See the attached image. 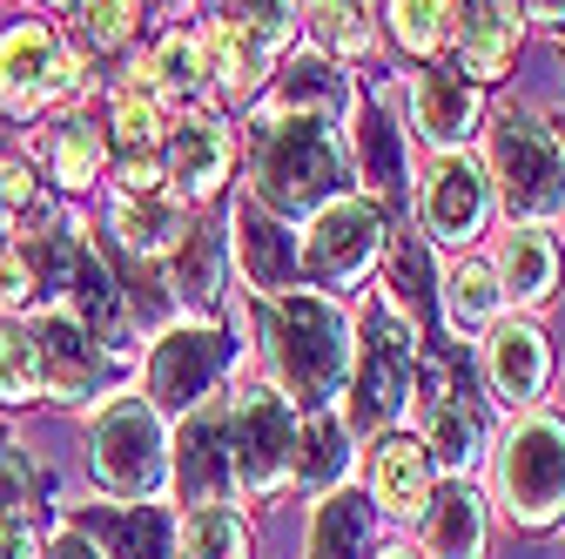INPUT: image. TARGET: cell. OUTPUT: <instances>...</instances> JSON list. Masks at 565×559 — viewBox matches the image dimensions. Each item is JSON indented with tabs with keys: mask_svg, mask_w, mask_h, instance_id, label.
<instances>
[{
	"mask_svg": "<svg viewBox=\"0 0 565 559\" xmlns=\"http://www.w3.org/2000/svg\"><path fill=\"white\" fill-rule=\"evenodd\" d=\"M263 337H269V371L297 411H323L343 378H350V324L330 297L290 291L263 310Z\"/></svg>",
	"mask_w": 565,
	"mask_h": 559,
	"instance_id": "obj_1",
	"label": "cell"
},
{
	"mask_svg": "<svg viewBox=\"0 0 565 559\" xmlns=\"http://www.w3.org/2000/svg\"><path fill=\"white\" fill-rule=\"evenodd\" d=\"M256 202L276 209V217H317V209L343 189V156H337V135L330 115H290L276 108L256 135Z\"/></svg>",
	"mask_w": 565,
	"mask_h": 559,
	"instance_id": "obj_2",
	"label": "cell"
},
{
	"mask_svg": "<svg viewBox=\"0 0 565 559\" xmlns=\"http://www.w3.org/2000/svg\"><path fill=\"white\" fill-rule=\"evenodd\" d=\"M491 176H499V202L512 230L519 223H552L565 209V156H558V135L525 115V108H499L491 115Z\"/></svg>",
	"mask_w": 565,
	"mask_h": 559,
	"instance_id": "obj_3",
	"label": "cell"
},
{
	"mask_svg": "<svg viewBox=\"0 0 565 559\" xmlns=\"http://www.w3.org/2000/svg\"><path fill=\"white\" fill-rule=\"evenodd\" d=\"M411 378H417V330L397 310L371 304L364 344H358V371L343 378V432L350 439H358V432L364 439L391 432L404 418V404H411Z\"/></svg>",
	"mask_w": 565,
	"mask_h": 559,
	"instance_id": "obj_4",
	"label": "cell"
},
{
	"mask_svg": "<svg viewBox=\"0 0 565 559\" xmlns=\"http://www.w3.org/2000/svg\"><path fill=\"white\" fill-rule=\"evenodd\" d=\"M223 458H230V493L269 499L297 478V411L282 391H243L223 418Z\"/></svg>",
	"mask_w": 565,
	"mask_h": 559,
	"instance_id": "obj_5",
	"label": "cell"
},
{
	"mask_svg": "<svg viewBox=\"0 0 565 559\" xmlns=\"http://www.w3.org/2000/svg\"><path fill=\"white\" fill-rule=\"evenodd\" d=\"M88 465L115 499H149L169 485V439L149 398H115L88 425Z\"/></svg>",
	"mask_w": 565,
	"mask_h": 559,
	"instance_id": "obj_6",
	"label": "cell"
},
{
	"mask_svg": "<svg viewBox=\"0 0 565 559\" xmlns=\"http://www.w3.org/2000/svg\"><path fill=\"white\" fill-rule=\"evenodd\" d=\"M499 506L512 526H552L565 519V425L545 411L519 418L499 445Z\"/></svg>",
	"mask_w": 565,
	"mask_h": 559,
	"instance_id": "obj_7",
	"label": "cell"
},
{
	"mask_svg": "<svg viewBox=\"0 0 565 559\" xmlns=\"http://www.w3.org/2000/svg\"><path fill=\"white\" fill-rule=\"evenodd\" d=\"M230 358H236L230 330H216V324H169L162 344L149 351V404L175 411V418L202 411V398L223 384Z\"/></svg>",
	"mask_w": 565,
	"mask_h": 559,
	"instance_id": "obj_8",
	"label": "cell"
},
{
	"mask_svg": "<svg viewBox=\"0 0 565 559\" xmlns=\"http://www.w3.org/2000/svg\"><path fill=\"white\" fill-rule=\"evenodd\" d=\"M377 256H384V217H377V202L330 196L317 217H310L303 263L323 276V284H358V276H364Z\"/></svg>",
	"mask_w": 565,
	"mask_h": 559,
	"instance_id": "obj_9",
	"label": "cell"
},
{
	"mask_svg": "<svg viewBox=\"0 0 565 559\" xmlns=\"http://www.w3.org/2000/svg\"><path fill=\"white\" fill-rule=\"evenodd\" d=\"M75 88V61L61 54V41L47 28H14L8 41H0V102H8L14 115H34L47 108L54 95Z\"/></svg>",
	"mask_w": 565,
	"mask_h": 559,
	"instance_id": "obj_10",
	"label": "cell"
},
{
	"mask_svg": "<svg viewBox=\"0 0 565 559\" xmlns=\"http://www.w3.org/2000/svg\"><path fill=\"white\" fill-rule=\"evenodd\" d=\"M230 230H236V263H243V276H249L256 291L290 297L303 284V243L290 236V223H282L276 209H263L256 196H243Z\"/></svg>",
	"mask_w": 565,
	"mask_h": 559,
	"instance_id": "obj_11",
	"label": "cell"
},
{
	"mask_svg": "<svg viewBox=\"0 0 565 559\" xmlns=\"http://www.w3.org/2000/svg\"><path fill=\"white\" fill-rule=\"evenodd\" d=\"M491 217V182L471 156H438L431 176H424V230H431L438 243L465 250Z\"/></svg>",
	"mask_w": 565,
	"mask_h": 559,
	"instance_id": "obj_12",
	"label": "cell"
},
{
	"mask_svg": "<svg viewBox=\"0 0 565 559\" xmlns=\"http://www.w3.org/2000/svg\"><path fill=\"white\" fill-rule=\"evenodd\" d=\"M28 337H34V351H41L47 391H61V398H102L115 384V351H102L75 317H41Z\"/></svg>",
	"mask_w": 565,
	"mask_h": 559,
	"instance_id": "obj_13",
	"label": "cell"
},
{
	"mask_svg": "<svg viewBox=\"0 0 565 559\" xmlns=\"http://www.w3.org/2000/svg\"><path fill=\"white\" fill-rule=\"evenodd\" d=\"M525 14V0H451L445 8V34L465 48V75L471 82H499L505 67H512V54H519V21Z\"/></svg>",
	"mask_w": 565,
	"mask_h": 559,
	"instance_id": "obj_14",
	"label": "cell"
},
{
	"mask_svg": "<svg viewBox=\"0 0 565 559\" xmlns=\"http://www.w3.org/2000/svg\"><path fill=\"white\" fill-rule=\"evenodd\" d=\"M484 378H491V391H499L512 411L539 404V391H545V378H552V351H545V337H539L532 324H505V330H491V344H484Z\"/></svg>",
	"mask_w": 565,
	"mask_h": 559,
	"instance_id": "obj_15",
	"label": "cell"
},
{
	"mask_svg": "<svg viewBox=\"0 0 565 559\" xmlns=\"http://www.w3.org/2000/svg\"><path fill=\"white\" fill-rule=\"evenodd\" d=\"M61 297L75 304V324L102 344V351H121V344H128V304L115 297V276H108V263L88 243H75V263H67Z\"/></svg>",
	"mask_w": 565,
	"mask_h": 559,
	"instance_id": "obj_16",
	"label": "cell"
},
{
	"mask_svg": "<svg viewBox=\"0 0 565 559\" xmlns=\"http://www.w3.org/2000/svg\"><path fill=\"white\" fill-rule=\"evenodd\" d=\"M417 519H424V559H484V499L465 478L431 485Z\"/></svg>",
	"mask_w": 565,
	"mask_h": 559,
	"instance_id": "obj_17",
	"label": "cell"
},
{
	"mask_svg": "<svg viewBox=\"0 0 565 559\" xmlns=\"http://www.w3.org/2000/svg\"><path fill=\"white\" fill-rule=\"evenodd\" d=\"M411 115H417V135L438 149H458L471 122H478V88L465 75H451V67H424V75L411 82Z\"/></svg>",
	"mask_w": 565,
	"mask_h": 559,
	"instance_id": "obj_18",
	"label": "cell"
},
{
	"mask_svg": "<svg viewBox=\"0 0 565 559\" xmlns=\"http://www.w3.org/2000/svg\"><path fill=\"white\" fill-rule=\"evenodd\" d=\"M195 54H202V75L223 82L230 95H256L269 82V41L243 21H209L195 34Z\"/></svg>",
	"mask_w": 565,
	"mask_h": 559,
	"instance_id": "obj_19",
	"label": "cell"
},
{
	"mask_svg": "<svg viewBox=\"0 0 565 559\" xmlns=\"http://www.w3.org/2000/svg\"><path fill=\"white\" fill-rule=\"evenodd\" d=\"M223 176H230V135H223V122H209V115H189L175 135H169V182H175V196H216L223 189Z\"/></svg>",
	"mask_w": 565,
	"mask_h": 559,
	"instance_id": "obj_20",
	"label": "cell"
},
{
	"mask_svg": "<svg viewBox=\"0 0 565 559\" xmlns=\"http://www.w3.org/2000/svg\"><path fill=\"white\" fill-rule=\"evenodd\" d=\"M82 539H102V559H175V526L162 506H128V513H82Z\"/></svg>",
	"mask_w": 565,
	"mask_h": 559,
	"instance_id": "obj_21",
	"label": "cell"
},
{
	"mask_svg": "<svg viewBox=\"0 0 565 559\" xmlns=\"http://www.w3.org/2000/svg\"><path fill=\"white\" fill-rule=\"evenodd\" d=\"M417 418H424V432H417V445L431 452V465L445 458V465H471L478 458V445H484V432H478V418L465 411V398H451V384L431 371L424 378V398H417Z\"/></svg>",
	"mask_w": 565,
	"mask_h": 559,
	"instance_id": "obj_22",
	"label": "cell"
},
{
	"mask_svg": "<svg viewBox=\"0 0 565 559\" xmlns=\"http://www.w3.org/2000/svg\"><path fill=\"white\" fill-rule=\"evenodd\" d=\"M491 276H499V297L539 310V304L558 291V250H552V236L532 230V223H519V230L505 236V256H499V270H491Z\"/></svg>",
	"mask_w": 565,
	"mask_h": 559,
	"instance_id": "obj_23",
	"label": "cell"
},
{
	"mask_svg": "<svg viewBox=\"0 0 565 559\" xmlns=\"http://www.w3.org/2000/svg\"><path fill=\"white\" fill-rule=\"evenodd\" d=\"M431 485H438V478H431V452H424L417 439H384V445H377L371 493H377V506H384V513H397V519L424 513Z\"/></svg>",
	"mask_w": 565,
	"mask_h": 559,
	"instance_id": "obj_24",
	"label": "cell"
},
{
	"mask_svg": "<svg viewBox=\"0 0 565 559\" xmlns=\"http://www.w3.org/2000/svg\"><path fill=\"white\" fill-rule=\"evenodd\" d=\"M175 452H182V499H189V506H223V493H230L223 418H216V411H189Z\"/></svg>",
	"mask_w": 565,
	"mask_h": 559,
	"instance_id": "obj_25",
	"label": "cell"
},
{
	"mask_svg": "<svg viewBox=\"0 0 565 559\" xmlns=\"http://www.w3.org/2000/svg\"><path fill=\"white\" fill-rule=\"evenodd\" d=\"M350 472V432L343 418L323 404V411H303L297 418V478L310 485V493H337Z\"/></svg>",
	"mask_w": 565,
	"mask_h": 559,
	"instance_id": "obj_26",
	"label": "cell"
},
{
	"mask_svg": "<svg viewBox=\"0 0 565 559\" xmlns=\"http://www.w3.org/2000/svg\"><path fill=\"white\" fill-rule=\"evenodd\" d=\"M189 230L182 202L162 196V189H128L115 202V236L135 250V256H156V250H175V236Z\"/></svg>",
	"mask_w": 565,
	"mask_h": 559,
	"instance_id": "obj_27",
	"label": "cell"
},
{
	"mask_svg": "<svg viewBox=\"0 0 565 559\" xmlns=\"http://www.w3.org/2000/svg\"><path fill=\"white\" fill-rule=\"evenodd\" d=\"M350 149H358V169L377 196H404V143L377 102H358L350 108Z\"/></svg>",
	"mask_w": 565,
	"mask_h": 559,
	"instance_id": "obj_28",
	"label": "cell"
},
{
	"mask_svg": "<svg viewBox=\"0 0 565 559\" xmlns=\"http://www.w3.org/2000/svg\"><path fill=\"white\" fill-rule=\"evenodd\" d=\"M135 75H141L135 88H149L162 108H169V102L189 108V102L202 95V82H209V75H202V54H195V34H169V41H156V54L141 61Z\"/></svg>",
	"mask_w": 565,
	"mask_h": 559,
	"instance_id": "obj_29",
	"label": "cell"
},
{
	"mask_svg": "<svg viewBox=\"0 0 565 559\" xmlns=\"http://www.w3.org/2000/svg\"><path fill=\"white\" fill-rule=\"evenodd\" d=\"M371 546V506L358 493H330L310 519V552L303 559H358Z\"/></svg>",
	"mask_w": 565,
	"mask_h": 559,
	"instance_id": "obj_30",
	"label": "cell"
},
{
	"mask_svg": "<svg viewBox=\"0 0 565 559\" xmlns=\"http://www.w3.org/2000/svg\"><path fill=\"white\" fill-rule=\"evenodd\" d=\"M175 559H249V526L236 506H189Z\"/></svg>",
	"mask_w": 565,
	"mask_h": 559,
	"instance_id": "obj_31",
	"label": "cell"
},
{
	"mask_svg": "<svg viewBox=\"0 0 565 559\" xmlns=\"http://www.w3.org/2000/svg\"><path fill=\"white\" fill-rule=\"evenodd\" d=\"M499 276H491L484 263H458L451 276H445V317H451V330H491V317H499Z\"/></svg>",
	"mask_w": 565,
	"mask_h": 559,
	"instance_id": "obj_32",
	"label": "cell"
},
{
	"mask_svg": "<svg viewBox=\"0 0 565 559\" xmlns=\"http://www.w3.org/2000/svg\"><path fill=\"white\" fill-rule=\"evenodd\" d=\"M41 472H34V458L21 452V439L14 432H0V532L8 526H28L41 506Z\"/></svg>",
	"mask_w": 565,
	"mask_h": 559,
	"instance_id": "obj_33",
	"label": "cell"
},
{
	"mask_svg": "<svg viewBox=\"0 0 565 559\" xmlns=\"http://www.w3.org/2000/svg\"><path fill=\"white\" fill-rule=\"evenodd\" d=\"M175 291L189 304H216V284H223V256H216V236H202V230H182L175 236Z\"/></svg>",
	"mask_w": 565,
	"mask_h": 559,
	"instance_id": "obj_34",
	"label": "cell"
},
{
	"mask_svg": "<svg viewBox=\"0 0 565 559\" xmlns=\"http://www.w3.org/2000/svg\"><path fill=\"white\" fill-rule=\"evenodd\" d=\"M102 156H108L102 128H95L88 115H67V122H61V135H54V176H61L67 189H82V182H95Z\"/></svg>",
	"mask_w": 565,
	"mask_h": 559,
	"instance_id": "obj_35",
	"label": "cell"
},
{
	"mask_svg": "<svg viewBox=\"0 0 565 559\" xmlns=\"http://www.w3.org/2000/svg\"><path fill=\"white\" fill-rule=\"evenodd\" d=\"M310 41L330 54H364L371 28H364V0H310Z\"/></svg>",
	"mask_w": 565,
	"mask_h": 559,
	"instance_id": "obj_36",
	"label": "cell"
},
{
	"mask_svg": "<svg viewBox=\"0 0 565 559\" xmlns=\"http://www.w3.org/2000/svg\"><path fill=\"white\" fill-rule=\"evenodd\" d=\"M41 391H47V378H41L34 337L28 330H0V398H8V404H34Z\"/></svg>",
	"mask_w": 565,
	"mask_h": 559,
	"instance_id": "obj_37",
	"label": "cell"
},
{
	"mask_svg": "<svg viewBox=\"0 0 565 559\" xmlns=\"http://www.w3.org/2000/svg\"><path fill=\"white\" fill-rule=\"evenodd\" d=\"M391 34L411 54H431L445 41V0H391Z\"/></svg>",
	"mask_w": 565,
	"mask_h": 559,
	"instance_id": "obj_38",
	"label": "cell"
},
{
	"mask_svg": "<svg viewBox=\"0 0 565 559\" xmlns=\"http://www.w3.org/2000/svg\"><path fill=\"white\" fill-rule=\"evenodd\" d=\"M115 135H121V149H156V135H162V102L149 88H121L115 95Z\"/></svg>",
	"mask_w": 565,
	"mask_h": 559,
	"instance_id": "obj_39",
	"label": "cell"
},
{
	"mask_svg": "<svg viewBox=\"0 0 565 559\" xmlns=\"http://www.w3.org/2000/svg\"><path fill=\"white\" fill-rule=\"evenodd\" d=\"M67 8H75V28L88 48H115L135 28V0H67Z\"/></svg>",
	"mask_w": 565,
	"mask_h": 559,
	"instance_id": "obj_40",
	"label": "cell"
},
{
	"mask_svg": "<svg viewBox=\"0 0 565 559\" xmlns=\"http://www.w3.org/2000/svg\"><path fill=\"white\" fill-rule=\"evenodd\" d=\"M330 102H337V82H330V67H317V61H303L290 82H282V108L290 115H330Z\"/></svg>",
	"mask_w": 565,
	"mask_h": 559,
	"instance_id": "obj_41",
	"label": "cell"
},
{
	"mask_svg": "<svg viewBox=\"0 0 565 559\" xmlns=\"http://www.w3.org/2000/svg\"><path fill=\"white\" fill-rule=\"evenodd\" d=\"M243 8H249V21H243V28H256L269 48H276L282 34H290V28L303 21V0H243Z\"/></svg>",
	"mask_w": 565,
	"mask_h": 559,
	"instance_id": "obj_42",
	"label": "cell"
},
{
	"mask_svg": "<svg viewBox=\"0 0 565 559\" xmlns=\"http://www.w3.org/2000/svg\"><path fill=\"white\" fill-rule=\"evenodd\" d=\"M34 297V276H28V256L14 243H0V310H14Z\"/></svg>",
	"mask_w": 565,
	"mask_h": 559,
	"instance_id": "obj_43",
	"label": "cell"
},
{
	"mask_svg": "<svg viewBox=\"0 0 565 559\" xmlns=\"http://www.w3.org/2000/svg\"><path fill=\"white\" fill-rule=\"evenodd\" d=\"M41 559H102V546H95V539H82V532H61Z\"/></svg>",
	"mask_w": 565,
	"mask_h": 559,
	"instance_id": "obj_44",
	"label": "cell"
},
{
	"mask_svg": "<svg viewBox=\"0 0 565 559\" xmlns=\"http://www.w3.org/2000/svg\"><path fill=\"white\" fill-rule=\"evenodd\" d=\"M0 559H41L34 532H28V526H8V532H0Z\"/></svg>",
	"mask_w": 565,
	"mask_h": 559,
	"instance_id": "obj_45",
	"label": "cell"
},
{
	"mask_svg": "<svg viewBox=\"0 0 565 559\" xmlns=\"http://www.w3.org/2000/svg\"><path fill=\"white\" fill-rule=\"evenodd\" d=\"M532 14H545V21H565V0H525Z\"/></svg>",
	"mask_w": 565,
	"mask_h": 559,
	"instance_id": "obj_46",
	"label": "cell"
},
{
	"mask_svg": "<svg viewBox=\"0 0 565 559\" xmlns=\"http://www.w3.org/2000/svg\"><path fill=\"white\" fill-rule=\"evenodd\" d=\"M377 559H411V552H404V546H391V552H377Z\"/></svg>",
	"mask_w": 565,
	"mask_h": 559,
	"instance_id": "obj_47",
	"label": "cell"
},
{
	"mask_svg": "<svg viewBox=\"0 0 565 559\" xmlns=\"http://www.w3.org/2000/svg\"><path fill=\"white\" fill-rule=\"evenodd\" d=\"M558 156H565V122H558Z\"/></svg>",
	"mask_w": 565,
	"mask_h": 559,
	"instance_id": "obj_48",
	"label": "cell"
},
{
	"mask_svg": "<svg viewBox=\"0 0 565 559\" xmlns=\"http://www.w3.org/2000/svg\"><path fill=\"white\" fill-rule=\"evenodd\" d=\"M61 8H67V0H61Z\"/></svg>",
	"mask_w": 565,
	"mask_h": 559,
	"instance_id": "obj_49",
	"label": "cell"
}]
</instances>
